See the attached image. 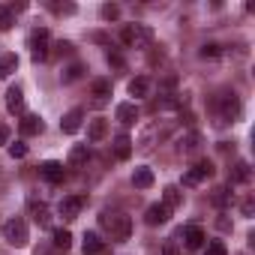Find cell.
Returning a JSON list of instances; mask_svg holds the SVG:
<instances>
[{
    "label": "cell",
    "instance_id": "4fadbf2b",
    "mask_svg": "<svg viewBox=\"0 0 255 255\" xmlns=\"http://www.w3.org/2000/svg\"><path fill=\"white\" fill-rule=\"evenodd\" d=\"M18 126H21V135H39L42 132V117L39 114H24Z\"/></svg>",
    "mask_w": 255,
    "mask_h": 255
},
{
    "label": "cell",
    "instance_id": "7a4b0ae2",
    "mask_svg": "<svg viewBox=\"0 0 255 255\" xmlns=\"http://www.w3.org/2000/svg\"><path fill=\"white\" fill-rule=\"evenodd\" d=\"M120 42L126 48H147L153 42V30L144 24H123L120 27Z\"/></svg>",
    "mask_w": 255,
    "mask_h": 255
},
{
    "label": "cell",
    "instance_id": "9a60e30c",
    "mask_svg": "<svg viewBox=\"0 0 255 255\" xmlns=\"http://www.w3.org/2000/svg\"><path fill=\"white\" fill-rule=\"evenodd\" d=\"M117 120H120L123 126L135 123V120H138V108H135L132 102H120V105H117Z\"/></svg>",
    "mask_w": 255,
    "mask_h": 255
},
{
    "label": "cell",
    "instance_id": "3957f363",
    "mask_svg": "<svg viewBox=\"0 0 255 255\" xmlns=\"http://www.w3.org/2000/svg\"><path fill=\"white\" fill-rule=\"evenodd\" d=\"M3 240L6 243H12V246H27L30 243V231H27V222L24 219H9V222H3Z\"/></svg>",
    "mask_w": 255,
    "mask_h": 255
},
{
    "label": "cell",
    "instance_id": "8fae6325",
    "mask_svg": "<svg viewBox=\"0 0 255 255\" xmlns=\"http://www.w3.org/2000/svg\"><path fill=\"white\" fill-rule=\"evenodd\" d=\"M105 252H108L105 240H102L96 231H87V234H84V255H105Z\"/></svg>",
    "mask_w": 255,
    "mask_h": 255
},
{
    "label": "cell",
    "instance_id": "ac0fdd59",
    "mask_svg": "<svg viewBox=\"0 0 255 255\" xmlns=\"http://www.w3.org/2000/svg\"><path fill=\"white\" fill-rule=\"evenodd\" d=\"M105 132H108V120H102V117L90 120V126H87V138H90V141H102Z\"/></svg>",
    "mask_w": 255,
    "mask_h": 255
},
{
    "label": "cell",
    "instance_id": "5bb4252c",
    "mask_svg": "<svg viewBox=\"0 0 255 255\" xmlns=\"http://www.w3.org/2000/svg\"><path fill=\"white\" fill-rule=\"evenodd\" d=\"M6 108L12 114H21L24 111V93H21V87H9L6 90Z\"/></svg>",
    "mask_w": 255,
    "mask_h": 255
},
{
    "label": "cell",
    "instance_id": "52a82bcc",
    "mask_svg": "<svg viewBox=\"0 0 255 255\" xmlns=\"http://www.w3.org/2000/svg\"><path fill=\"white\" fill-rule=\"evenodd\" d=\"M81 207H84V198H81V195H66V198L57 204V210H60L63 219H75V216L81 213Z\"/></svg>",
    "mask_w": 255,
    "mask_h": 255
},
{
    "label": "cell",
    "instance_id": "74e56055",
    "mask_svg": "<svg viewBox=\"0 0 255 255\" xmlns=\"http://www.w3.org/2000/svg\"><path fill=\"white\" fill-rule=\"evenodd\" d=\"M213 201H216V204H225V201H228V189H225V186H222V189H216Z\"/></svg>",
    "mask_w": 255,
    "mask_h": 255
},
{
    "label": "cell",
    "instance_id": "ffe728a7",
    "mask_svg": "<svg viewBox=\"0 0 255 255\" xmlns=\"http://www.w3.org/2000/svg\"><path fill=\"white\" fill-rule=\"evenodd\" d=\"M87 159H90V150H87V144H75V147L69 150V165H72V168L84 165Z\"/></svg>",
    "mask_w": 255,
    "mask_h": 255
},
{
    "label": "cell",
    "instance_id": "2e32d148",
    "mask_svg": "<svg viewBox=\"0 0 255 255\" xmlns=\"http://www.w3.org/2000/svg\"><path fill=\"white\" fill-rule=\"evenodd\" d=\"M114 156H117V159H129V156H132V138H129V135L120 132V135L114 138Z\"/></svg>",
    "mask_w": 255,
    "mask_h": 255
},
{
    "label": "cell",
    "instance_id": "277c9868",
    "mask_svg": "<svg viewBox=\"0 0 255 255\" xmlns=\"http://www.w3.org/2000/svg\"><path fill=\"white\" fill-rule=\"evenodd\" d=\"M48 30L45 27H36L33 33H30V54H33V60H48Z\"/></svg>",
    "mask_w": 255,
    "mask_h": 255
},
{
    "label": "cell",
    "instance_id": "e0dca14e",
    "mask_svg": "<svg viewBox=\"0 0 255 255\" xmlns=\"http://www.w3.org/2000/svg\"><path fill=\"white\" fill-rule=\"evenodd\" d=\"M198 150H201V135H198V132H186V135L180 138V153L192 156V153H198Z\"/></svg>",
    "mask_w": 255,
    "mask_h": 255
},
{
    "label": "cell",
    "instance_id": "ab89813d",
    "mask_svg": "<svg viewBox=\"0 0 255 255\" xmlns=\"http://www.w3.org/2000/svg\"><path fill=\"white\" fill-rule=\"evenodd\" d=\"M0 183H3V174H0Z\"/></svg>",
    "mask_w": 255,
    "mask_h": 255
},
{
    "label": "cell",
    "instance_id": "603a6c76",
    "mask_svg": "<svg viewBox=\"0 0 255 255\" xmlns=\"http://www.w3.org/2000/svg\"><path fill=\"white\" fill-rule=\"evenodd\" d=\"M147 93H150V78L138 75L129 81V96H147Z\"/></svg>",
    "mask_w": 255,
    "mask_h": 255
},
{
    "label": "cell",
    "instance_id": "d590c367",
    "mask_svg": "<svg viewBox=\"0 0 255 255\" xmlns=\"http://www.w3.org/2000/svg\"><path fill=\"white\" fill-rule=\"evenodd\" d=\"M240 210H243V216H252V213H255V201H252V198H246V201L240 204Z\"/></svg>",
    "mask_w": 255,
    "mask_h": 255
},
{
    "label": "cell",
    "instance_id": "d6986e66",
    "mask_svg": "<svg viewBox=\"0 0 255 255\" xmlns=\"http://www.w3.org/2000/svg\"><path fill=\"white\" fill-rule=\"evenodd\" d=\"M90 90H93V96H96V102L102 105L108 96H111V81L108 78H96L93 84H90Z\"/></svg>",
    "mask_w": 255,
    "mask_h": 255
},
{
    "label": "cell",
    "instance_id": "f546056e",
    "mask_svg": "<svg viewBox=\"0 0 255 255\" xmlns=\"http://www.w3.org/2000/svg\"><path fill=\"white\" fill-rule=\"evenodd\" d=\"M9 156H12V159H21V156H27V144H24V141H15V144H9Z\"/></svg>",
    "mask_w": 255,
    "mask_h": 255
},
{
    "label": "cell",
    "instance_id": "484cf974",
    "mask_svg": "<svg viewBox=\"0 0 255 255\" xmlns=\"http://www.w3.org/2000/svg\"><path fill=\"white\" fill-rule=\"evenodd\" d=\"M30 210H33V219H36L39 225H48V222H51V216H48V207H45L42 201H30Z\"/></svg>",
    "mask_w": 255,
    "mask_h": 255
},
{
    "label": "cell",
    "instance_id": "cb8c5ba5",
    "mask_svg": "<svg viewBox=\"0 0 255 255\" xmlns=\"http://www.w3.org/2000/svg\"><path fill=\"white\" fill-rule=\"evenodd\" d=\"M249 177H252V171H249L246 162H237L231 168V183H249Z\"/></svg>",
    "mask_w": 255,
    "mask_h": 255
},
{
    "label": "cell",
    "instance_id": "30bf717a",
    "mask_svg": "<svg viewBox=\"0 0 255 255\" xmlns=\"http://www.w3.org/2000/svg\"><path fill=\"white\" fill-rule=\"evenodd\" d=\"M168 216H171V210L159 201V204H150V207H147L144 222H147V225H162V222H168Z\"/></svg>",
    "mask_w": 255,
    "mask_h": 255
},
{
    "label": "cell",
    "instance_id": "1f68e13d",
    "mask_svg": "<svg viewBox=\"0 0 255 255\" xmlns=\"http://www.w3.org/2000/svg\"><path fill=\"white\" fill-rule=\"evenodd\" d=\"M204 255H228V252H225V243H219V240H213V243H207V249H204Z\"/></svg>",
    "mask_w": 255,
    "mask_h": 255
},
{
    "label": "cell",
    "instance_id": "83f0119b",
    "mask_svg": "<svg viewBox=\"0 0 255 255\" xmlns=\"http://www.w3.org/2000/svg\"><path fill=\"white\" fill-rule=\"evenodd\" d=\"M81 72H84V66H81V63H72V66H66V69H63V75H60V78H63V81L69 84V81L81 78Z\"/></svg>",
    "mask_w": 255,
    "mask_h": 255
},
{
    "label": "cell",
    "instance_id": "7c38bea8",
    "mask_svg": "<svg viewBox=\"0 0 255 255\" xmlns=\"http://www.w3.org/2000/svg\"><path fill=\"white\" fill-rule=\"evenodd\" d=\"M204 240H207V237H204V231H201L198 225H189V228L183 231V243H186V249H189V252L201 249V246H204Z\"/></svg>",
    "mask_w": 255,
    "mask_h": 255
},
{
    "label": "cell",
    "instance_id": "5b68a950",
    "mask_svg": "<svg viewBox=\"0 0 255 255\" xmlns=\"http://www.w3.org/2000/svg\"><path fill=\"white\" fill-rule=\"evenodd\" d=\"M219 117H222L225 123H234V120L240 117V99H237L234 93H225V96L219 99Z\"/></svg>",
    "mask_w": 255,
    "mask_h": 255
},
{
    "label": "cell",
    "instance_id": "f35d334b",
    "mask_svg": "<svg viewBox=\"0 0 255 255\" xmlns=\"http://www.w3.org/2000/svg\"><path fill=\"white\" fill-rule=\"evenodd\" d=\"M108 63H114V66H117V69H120V66H123V60H120V57H117V54H108Z\"/></svg>",
    "mask_w": 255,
    "mask_h": 255
},
{
    "label": "cell",
    "instance_id": "e575fe53",
    "mask_svg": "<svg viewBox=\"0 0 255 255\" xmlns=\"http://www.w3.org/2000/svg\"><path fill=\"white\" fill-rule=\"evenodd\" d=\"M162 255H180L177 243H174V240H165V243H162Z\"/></svg>",
    "mask_w": 255,
    "mask_h": 255
},
{
    "label": "cell",
    "instance_id": "836d02e7",
    "mask_svg": "<svg viewBox=\"0 0 255 255\" xmlns=\"http://www.w3.org/2000/svg\"><path fill=\"white\" fill-rule=\"evenodd\" d=\"M12 21H15V15H12V12H6V9L0 12V30H9V27H12Z\"/></svg>",
    "mask_w": 255,
    "mask_h": 255
},
{
    "label": "cell",
    "instance_id": "7402d4cb",
    "mask_svg": "<svg viewBox=\"0 0 255 255\" xmlns=\"http://www.w3.org/2000/svg\"><path fill=\"white\" fill-rule=\"evenodd\" d=\"M162 204H165L168 210L180 207V204H183V192H180V186H165V198H162Z\"/></svg>",
    "mask_w": 255,
    "mask_h": 255
},
{
    "label": "cell",
    "instance_id": "8d00e7d4",
    "mask_svg": "<svg viewBox=\"0 0 255 255\" xmlns=\"http://www.w3.org/2000/svg\"><path fill=\"white\" fill-rule=\"evenodd\" d=\"M0 144H9V126L0 120Z\"/></svg>",
    "mask_w": 255,
    "mask_h": 255
},
{
    "label": "cell",
    "instance_id": "d4e9b609",
    "mask_svg": "<svg viewBox=\"0 0 255 255\" xmlns=\"http://www.w3.org/2000/svg\"><path fill=\"white\" fill-rule=\"evenodd\" d=\"M15 66H18V57H15V54H3V57H0V78L12 75Z\"/></svg>",
    "mask_w": 255,
    "mask_h": 255
},
{
    "label": "cell",
    "instance_id": "d6a6232c",
    "mask_svg": "<svg viewBox=\"0 0 255 255\" xmlns=\"http://www.w3.org/2000/svg\"><path fill=\"white\" fill-rule=\"evenodd\" d=\"M51 12H57V15H72L75 6H72V3H51Z\"/></svg>",
    "mask_w": 255,
    "mask_h": 255
},
{
    "label": "cell",
    "instance_id": "4dcf8cb0",
    "mask_svg": "<svg viewBox=\"0 0 255 255\" xmlns=\"http://www.w3.org/2000/svg\"><path fill=\"white\" fill-rule=\"evenodd\" d=\"M219 54H222V51H219V45H216V42L201 45V57H210V60H213V57H219Z\"/></svg>",
    "mask_w": 255,
    "mask_h": 255
},
{
    "label": "cell",
    "instance_id": "44dd1931",
    "mask_svg": "<svg viewBox=\"0 0 255 255\" xmlns=\"http://www.w3.org/2000/svg\"><path fill=\"white\" fill-rule=\"evenodd\" d=\"M132 183H135V189H150L153 186V171L150 168H135Z\"/></svg>",
    "mask_w": 255,
    "mask_h": 255
},
{
    "label": "cell",
    "instance_id": "9c48e42d",
    "mask_svg": "<svg viewBox=\"0 0 255 255\" xmlns=\"http://www.w3.org/2000/svg\"><path fill=\"white\" fill-rule=\"evenodd\" d=\"M81 120H84V111H81V108H72V111H66V114H63L60 129H63L66 135H72V132H78V129H81Z\"/></svg>",
    "mask_w": 255,
    "mask_h": 255
},
{
    "label": "cell",
    "instance_id": "f1b7e54d",
    "mask_svg": "<svg viewBox=\"0 0 255 255\" xmlns=\"http://www.w3.org/2000/svg\"><path fill=\"white\" fill-rule=\"evenodd\" d=\"M99 12H102V18H105V21H117V18H120V6H114V3H105Z\"/></svg>",
    "mask_w": 255,
    "mask_h": 255
},
{
    "label": "cell",
    "instance_id": "8992f818",
    "mask_svg": "<svg viewBox=\"0 0 255 255\" xmlns=\"http://www.w3.org/2000/svg\"><path fill=\"white\" fill-rule=\"evenodd\" d=\"M210 174H213V165H210L207 159H201V162H195V165H192V168L183 174V183H186V186H195V183L207 180Z\"/></svg>",
    "mask_w": 255,
    "mask_h": 255
},
{
    "label": "cell",
    "instance_id": "ba28073f",
    "mask_svg": "<svg viewBox=\"0 0 255 255\" xmlns=\"http://www.w3.org/2000/svg\"><path fill=\"white\" fill-rule=\"evenodd\" d=\"M39 174H42L48 183H63V177H66V168H63L60 162L48 159V162H42V165H39Z\"/></svg>",
    "mask_w": 255,
    "mask_h": 255
},
{
    "label": "cell",
    "instance_id": "4316f807",
    "mask_svg": "<svg viewBox=\"0 0 255 255\" xmlns=\"http://www.w3.org/2000/svg\"><path fill=\"white\" fill-rule=\"evenodd\" d=\"M54 246H57V249H69V246H72V234H69L66 228H57V231H54Z\"/></svg>",
    "mask_w": 255,
    "mask_h": 255
},
{
    "label": "cell",
    "instance_id": "6da1fadb",
    "mask_svg": "<svg viewBox=\"0 0 255 255\" xmlns=\"http://www.w3.org/2000/svg\"><path fill=\"white\" fill-rule=\"evenodd\" d=\"M99 225L111 234V240H129V234H132V219L120 210H102Z\"/></svg>",
    "mask_w": 255,
    "mask_h": 255
}]
</instances>
